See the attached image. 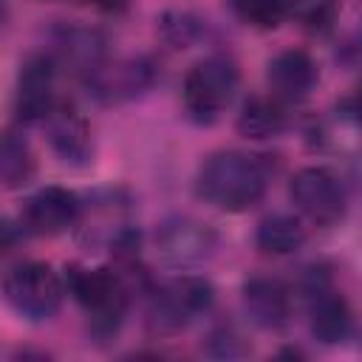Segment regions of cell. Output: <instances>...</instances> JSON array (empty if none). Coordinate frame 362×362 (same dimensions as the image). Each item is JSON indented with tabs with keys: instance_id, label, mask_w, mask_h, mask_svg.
Here are the masks:
<instances>
[{
	"instance_id": "8992f818",
	"label": "cell",
	"mask_w": 362,
	"mask_h": 362,
	"mask_svg": "<svg viewBox=\"0 0 362 362\" xmlns=\"http://www.w3.org/2000/svg\"><path fill=\"white\" fill-rule=\"evenodd\" d=\"M305 300H308V328L311 337L320 339L322 345H339L351 337L354 317L351 305L342 297V291L334 288L331 272L322 266L308 269L305 283H303Z\"/></svg>"
},
{
	"instance_id": "8fae6325",
	"label": "cell",
	"mask_w": 362,
	"mask_h": 362,
	"mask_svg": "<svg viewBox=\"0 0 362 362\" xmlns=\"http://www.w3.org/2000/svg\"><path fill=\"white\" fill-rule=\"evenodd\" d=\"M82 204L79 198L65 187H42L34 195L25 198L20 212V226L40 238H54L65 229H71L79 221Z\"/></svg>"
},
{
	"instance_id": "9a60e30c",
	"label": "cell",
	"mask_w": 362,
	"mask_h": 362,
	"mask_svg": "<svg viewBox=\"0 0 362 362\" xmlns=\"http://www.w3.org/2000/svg\"><path fill=\"white\" fill-rule=\"evenodd\" d=\"M105 45H107L105 37L88 25H65L57 34L59 57L68 65H74V71H79L82 76H88L93 68H99L105 62V54H107Z\"/></svg>"
},
{
	"instance_id": "44dd1931",
	"label": "cell",
	"mask_w": 362,
	"mask_h": 362,
	"mask_svg": "<svg viewBox=\"0 0 362 362\" xmlns=\"http://www.w3.org/2000/svg\"><path fill=\"white\" fill-rule=\"evenodd\" d=\"M158 34L173 45V48H187L204 34V23L187 11H167L158 20Z\"/></svg>"
},
{
	"instance_id": "7c38bea8",
	"label": "cell",
	"mask_w": 362,
	"mask_h": 362,
	"mask_svg": "<svg viewBox=\"0 0 362 362\" xmlns=\"http://www.w3.org/2000/svg\"><path fill=\"white\" fill-rule=\"evenodd\" d=\"M45 136L51 150L74 167H82L93 156V139L88 119L76 110L74 102H57L45 116Z\"/></svg>"
},
{
	"instance_id": "277c9868",
	"label": "cell",
	"mask_w": 362,
	"mask_h": 362,
	"mask_svg": "<svg viewBox=\"0 0 362 362\" xmlns=\"http://www.w3.org/2000/svg\"><path fill=\"white\" fill-rule=\"evenodd\" d=\"M212 300H215V288L209 280L195 277V274L175 277L167 286L150 291L147 325L156 334L184 331L195 317H201L212 308Z\"/></svg>"
},
{
	"instance_id": "e0dca14e",
	"label": "cell",
	"mask_w": 362,
	"mask_h": 362,
	"mask_svg": "<svg viewBox=\"0 0 362 362\" xmlns=\"http://www.w3.org/2000/svg\"><path fill=\"white\" fill-rule=\"evenodd\" d=\"M305 243V226L291 218V215H269L257 223L255 229V246L263 252V255H272V257H283V255H291L297 252L300 246Z\"/></svg>"
},
{
	"instance_id": "5bb4252c",
	"label": "cell",
	"mask_w": 362,
	"mask_h": 362,
	"mask_svg": "<svg viewBox=\"0 0 362 362\" xmlns=\"http://www.w3.org/2000/svg\"><path fill=\"white\" fill-rule=\"evenodd\" d=\"M243 308L266 331H277L291 317V291L277 277H249L243 283Z\"/></svg>"
},
{
	"instance_id": "d6986e66",
	"label": "cell",
	"mask_w": 362,
	"mask_h": 362,
	"mask_svg": "<svg viewBox=\"0 0 362 362\" xmlns=\"http://www.w3.org/2000/svg\"><path fill=\"white\" fill-rule=\"evenodd\" d=\"M339 14V0H286V17L311 34H325L334 28Z\"/></svg>"
},
{
	"instance_id": "7402d4cb",
	"label": "cell",
	"mask_w": 362,
	"mask_h": 362,
	"mask_svg": "<svg viewBox=\"0 0 362 362\" xmlns=\"http://www.w3.org/2000/svg\"><path fill=\"white\" fill-rule=\"evenodd\" d=\"M88 3H93L102 11H124L127 8V0H88Z\"/></svg>"
},
{
	"instance_id": "4fadbf2b",
	"label": "cell",
	"mask_w": 362,
	"mask_h": 362,
	"mask_svg": "<svg viewBox=\"0 0 362 362\" xmlns=\"http://www.w3.org/2000/svg\"><path fill=\"white\" fill-rule=\"evenodd\" d=\"M320 71L308 51L286 48L274 54L266 65V82L277 102H303L317 88Z\"/></svg>"
},
{
	"instance_id": "ba28073f",
	"label": "cell",
	"mask_w": 362,
	"mask_h": 362,
	"mask_svg": "<svg viewBox=\"0 0 362 362\" xmlns=\"http://www.w3.org/2000/svg\"><path fill=\"white\" fill-rule=\"evenodd\" d=\"M57 105V59L51 54H31L20 62L14 113L20 122H45Z\"/></svg>"
},
{
	"instance_id": "5b68a950",
	"label": "cell",
	"mask_w": 362,
	"mask_h": 362,
	"mask_svg": "<svg viewBox=\"0 0 362 362\" xmlns=\"http://www.w3.org/2000/svg\"><path fill=\"white\" fill-rule=\"evenodd\" d=\"M3 294L20 317H25L31 322H42L59 311L62 297H65V283L54 272V266L28 260V263L14 266L6 274Z\"/></svg>"
},
{
	"instance_id": "ffe728a7",
	"label": "cell",
	"mask_w": 362,
	"mask_h": 362,
	"mask_svg": "<svg viewBox=\"0 0 362 362\" xmlns=\"http://www.w3.org/2000/svg\"><path fill=\"white\" fill-rule=\"evenodd\" d=\"M235 17L255 28H277L286 17V0H229Z\"/></svg>"
},
{
	"instance_id": "52a82bcc",
	"label": "cell",
	"mask_w": 362,
	"mask_h": 362,
	"mask_svg": "<svg viewBox=\"0 0 362 362\" xmlns=\"http://www.w3.org/2000/svg\"><path fill=\"white\" fill-rule=\"evenodd\" d=\"M288 195L297 209L317 226H334L345 218L348 192L337 173L328 167H303L288 184Z\"/></svg>"
},
{
	"instance_id": "3957f363",
	"label": "cell",
	"mask_w": 362,
	"mask_h": 362,
	"mask_svg": "<svg viewBox=\"0 0 362 362\" xmlns=\"http://www.w3.org/2000/svg\"><path fill=\"white\" fill-rule=\"evenodd\" d=\"M240 85L238 65L223 54H209L198 59L184 76V110L198 124H212L235 99Z\"/></svg>"
},
{
	"instance_id": "9c48e42d",
	"label": "cell",
	"mask_w": 362,
	"mask_h": 362,
	"mask_svg": "<svg viewBox=\"0 0 362 362\" xmlns=\"http://www.w3.org/2000/svg\"><path fill=\"white\" fill-rule=\"evenodd\" d=\"M215 243H218L215 229L189 215H173L161 221L156 229V249L170 266L204 263L215 252Z\"/></svg>"
},
{
	"instance_id": "ac0fdd59",
	"label": "cell",
	"mask_w": 362,
	"mask_h": 362,
	"mask_svg": "<svg viewBox=\"0 0 362 362\" xmlns=\"http://www.w3.org/2000/svg\"><path fill=\"white\" fill-rule=\"evenodd\" d=\"M286 130V110L283 102L274 96H252L243 110L238 113V133L246 139H272Z\"/></svg>"
},
{
	"instance_id": "2e32d148",
	"label": "cell",
	"mask_w": 362,
	"mask_h": 362,
	"mask_svg": "<svg viewBox=\"0 0 362 362\" xmlns=\"http://www.w3.org/2000/svg\"><path fill=\"white\" fill-rule=\"evenodd\" d=\"M37 173V158L31 144L17 130H0V187L20 189Z\"/></svg>"
},
{
	"instance_id": "30bf717a",
	"label": "cell",
	"mask_w": 362,
	"mask_h": 362,
	"mask_svg": "<svg viewBox=\"0 0 362 362\" xmlns=\"http://www.w3.org/2000/svg\"><path fill=\"white\" fill-rule=\"evenodd\" d=\"M156 82V68L144 57H130V59H116V62H102L85 76L88 93L105 105L127 102L144 93Z\"/></svg>"
},
{
	"instance_id": "7a4b0ae2",
	"label": "cell",
	"mask_w": 362,
	"mask_h": 362,
	"mask_svg": "<svg viewBox=\"0 0 362 362\" xmlns=\"http://www.w3.org/2000/svg\"><path fill=\"white\" fill-rule=\"evenodd\" d=\"M68 294L82 305V311L90 320L93 334L113 337L122 325V317L127 311L130 291L116 269H85V266H68L65 274Z\"/></svg>"
},
{
	"instance_id": "6da1fadb",
	"label": "cell",
	"mask_w": 362,
	"mask_h": 362,
	"mask_svg": "<svg viewBox=\"0 0 362 362\" xmlns=\"http://www.w3.org/2000/svg\"><path fill=\"white\" fill-rule=\"evenodd\" d=\"M269 164L240 150H218L195 175V195L221 212H246L266 195Z\"/></svg>"
}]
</instances>
